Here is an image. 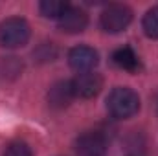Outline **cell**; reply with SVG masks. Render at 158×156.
Masks as SVG:
<instances>
[{"label":"cell","instance_id":"obj_1","mask_svg":"<svg viewBox=\"0 0 158 156\" xmlns=\"http://www.w3.org/2000/svg\"><path fill=\"white\" fill-rule=\"evenodd\" d=\"M107 110L114 119H129L140 110V96L129 86H116L107 97Z\"/></svg>","mask_w":158,"mask_h":156},{"label":"cell","instance_id":"obj_2","mask_svg":"<svg viewBox=\"0 0 158 156\" xmlns=\"http://www.w3.org/2000/svg\"><path fill=\"white\" fill-rule=\"evenodd\" d=\"M31 37L30 24L20 17H9L0 22V46L17 50L28 44Z\"/></svg>","mask_w":158,"mask_h":156},{"label":"cell","instance_id":"obj_3","mask_svg":"<svg viewBox=\"0 0 158 156\" xmlns=\"http://www.w3.org/2000/svg\"><path fill=\"white\" fill-rule=\"evenodd\" d=\"M132 22V9L125 4H109L99 15V26L107 33H119Z\"/></svg>","mask_w":158,"mask_h":156},{"label":"cell","instance_id":"obj_4","mask_svg":"<svg viewBox=\"0 0 158 156\" xmlns=\"http://www.w3.org/2000/svg\"><path fill=\"white\" fill-rule=\"evenodd\" d=\"M74 149L77 156H107L109 140L99 130H86L76 138Z\"/></svg>","mask_w":158,"mask_h":156},{"label":"cell","instance_id":"obj_5","mask_svg":"<svg viewBox=\"0 0 158 156\" xmlns=\"http://www.w3.org/2000/svg\"><path fill=\"white\" fill-rule=\"evenodd\" d=\"M72 83V90H74V96L81 97V99H90V97H96L101 88H103V77L96 72H83L77 74L76 77L70 81Z\"/></svg>","mask_w":158,"mask_h":156},{"label":"cell","instance_id":"obj_6","mask_svg":"<svg viewBox=\"0 0 158 156\" xmlns=\"http://www.w3.org/2000/svg\"><path fill=\"white\" fill-rule=\"evenodd\" d=\"M99 63V53L90 48V46H85V44H79V46H74L70 51H68V64L79 72H94V68L98 66Z\"/></svg>","mask_w":158,"mask_h":156},{"label":"cell","instance_id":"obj_7","mask_svg":"<svg viewBox=\"0 0 158 156\" xmlns=\"http://www.w3.org/2000/svg\"><path fill=\"white\" fill-rule=\"evenodd\" d=\"M57 26L64 33H81L88 26V15H86L85 9L76 7V6H70L64 11V15L57 20Z\"/></svg>","mask_w":158,"mask_h":156},{"label":"cell","instance_id":"obj_8","mask_svg":"<svg viewBox=\"0 0 158 156\" xmlns=\"http://www.w3.org/2000/svg\"><path fill=\"white\" fill-rule=\"evenodd\" d=\"M74 97L76 96H74V90H72V83L70 81H59L48 92V103L53 109H64V107H68Z\"/></svg>","mask_w":158,"mask_h":156},{"label":"cell","instance_id":"obj_9","mask_svg":"<svg viewBox=\"0 0 158 156\" xmlns=\"http://www.w3.org/2000/svg\"><path fill=\"white\" fill-rule=\"evenodd\" d=\"M112 63L118 66L119 70H125V72H131V74H134V72L140 70V59H138L136 51L131 46L118 48L112 53Z\"/></svg>","mask_w":158,"mask_h":156},{"label":"cell","instance_id":"obj_10","mask_svg":"<svg viewBox=\"0 0 158 156\" xmlns=\"http://www.w3.org/2000/svg\"><path fill=\"white\" fill-rule=\"evenodd\" d=\"M68 7H70V4L63 2V0H42L39 4L40 15L46 18H55V20H59Z\"/></svg>","mask_w":158,"mask_h":156},{"label":"cell","instance_id":"obj_11","mask_svg":"<svg viewBox=\"0 0 158 156\" xmlns=\"http://www.w3.org/2000/svg\"><path fill=\"white\" fill-rule=\"evenodd\" d=\"M142 28H143V33H145L149 39H158V6L151 7V9L143 15Z\"/></svg>","mask_w":158,"mask_h":156},{"label":"cell","instance_id":"obj_12","mask_svg":"<svg viewBox=\"0 0 158 156\" xmlns=\"http://www.w3.org/2000/svg\"><path fill=\"white\" fill-rule=\"evenodd\" d=\"M2 156H33V151L24 142H11L4 149V154Z\"/></svg>","mask_w":158,"mask_h":156}]
</instances>
